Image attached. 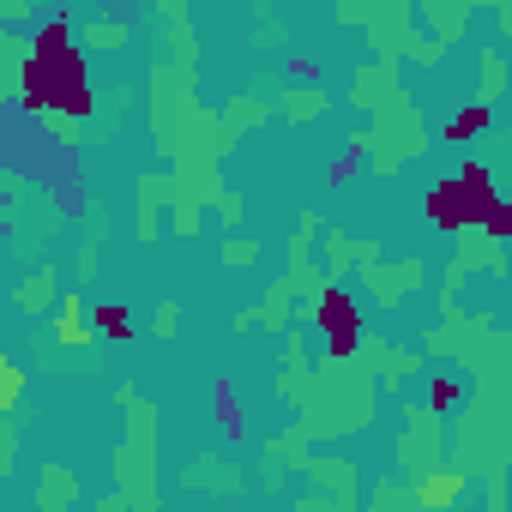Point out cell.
Masks as SVG:
<instances>
[{
	"mask_svg": "<svg viewBox=\"0 0 512 512\" xmlns=\"http://www.w3.org/2000/svg\"><path fill=\"white\" fill-rule=\"evenodd\" d=\"M25 103L31 109H61V115H91V85L79 49H67V19H49L31 67H25Z\"/></svg>",
	"mask_w": 512,
	"mask_h": 512,
	"instance_id": "6da1fadb",
	"label": "cell"
},
{
	"mask_svg": "<svg viewBox=\"0 0 512 512\" xmlns=\"http://www.w3.org/2000/svg\"><path fill=\"white\" fill-rule=\"evenodd\" d=\"M488 205H494V181H488V169H476V163L428 193V217H434L440 229H464V223H476Z\"/></svg>",
	"mask_w": 512,
	"mask_h": 512,
	"instance_id": "7a4b0ae2",
	"label": "cell"
},
{
	"mask_svg": "<svg viewBox=\"0 0 512 512\" xmlns=\"http://www.w3.org/2000/svg\"><path fill=\"white\" fill-rule=\"evenodd\" d=\"M320 320H326V332H332V350L344 356L350 344H356V308H350V296H320Z\"/></svg>",
	"mask_w": 512,
	"mask_h": 512,
	"instance_id": "3957f363",
	"label": "cell"
},
{
	"mask_svg": "<svg viewBox=\"0 0 512 512\" xmlns=\"http://www.w3.org/2000/svg\"><path fill=\"white\" fill-rule=\"evenodd\" d=\"M482 127H488V103H476V109L452 115V121H446V145H464V139H476Z\"/></svg>",
	"mask_w": 512,
	"mask_h": 512,
	"instance_id": "277c9868",
	"label": "cell"
},
{
	"mask_svg": "<svg viewBox=\"0 0 512 512\" xmlns=\"http://www.w3.org/2000/svg\"><path fill=\"white\" fill-rule=\"evenodd\" d=\"M458 488H464L458 476H434V482L422 488V512H446V506L458 500Z\"/></svg>",
	"mask_w": 512,
	"mask_h": 512,
	"instance_id": "5b68a950",
	"label": "cell"
},
{
	"mask_svg": "<svg viewBox=\"0 0 512 512\" xmlns=\"http://www.w3.org/2000/svg\"><path fill=\"white\" fill-rule=\"evenodd\" d=\"M482 223H488V235H506V229H512V205H506V199L494 193V205L482 211Z\"/></svg>",
	"mask_w": 512,
	"mask_h": 512,
	"instance_id": "8992f818",
	"label": "cell"
},
{
	"mask_svg": "<svg viewBox=\"0 0 512 512\" xmlns=\"http://www.w3.org/2000/svg\"><path fill=\"white\" fill-rule=\"evenodd\" d=\"M13 398H19V368H13V362H0V416L13 410Z\"/></svg>",
	"mask_w": 512,
	"mask_h": 512,
	"instance_id": "52a82bcc",
	"label": "cell"
},
{
	"mask_svg": "<svg viewBox=\"0 0 512 512\" xmlns=\"http://www.w3.org/2000/svg\"><path fill=\"white\" fill-rule=\"evenodd\" d=\"M97 332H127V308H121V302L97 308Z\"/></svg>",
	"mask_w": 512,
	"mask_h": 512,
	"instance_id": "ba28073f",
	"label": "cell"
},
{
	"mask_svg": "<svg viewBox=\"0 0 512 512\" xmlns=\"http://www.w3.org/2000/svg\"><path fill=\"white\" fill-rule=\"evenodd\" d=\"M61 344H85V326H79V308L67 302V314H61V332H55Z\"/></svg>",
	"mask_w": 512,
	"mask_h": 512,
	"instance_id": "9c48e42d",
	"label": "cell"
},
{
	"mask_svg": "<svg viewBox=\"0 0 512 512\" xmlns=\"http://www.w3.org/2000/svg\"><path fill=\"white\" fill-rule=\"evenodd\" d=\"M428 398H434V410H452V404H458V386H452V380H434Z\"/></svg>",
	"mask_w": 512,
	"mask_h": 512,
	"instance_id": "30bf717a",
	"label": "cell"
}]
</instances>
